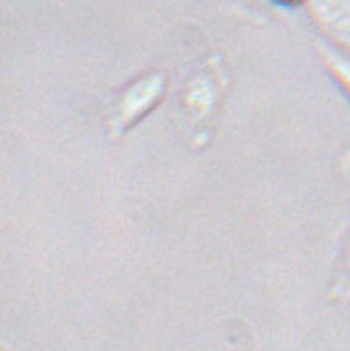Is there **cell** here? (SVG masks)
Wrapping results in <instances>:
<instances>
[{"label":"cell","mask_w":350,"mask_h":351,"mask_svg":"<svg viewBox=\"0 0 350 351\" xmlns=\"http://www.w3.org/2000/svg\"><path fill=\"white\" fill-rule=\"evenodd\" d=\"M271 2L281 7H298V5H306L307 0H271Z\"/></svg>","instance_id":"6"},{"label":"cell","mask_w":350,"mask_h":351,"mask_svg":"<svg viewBox=\"0 0 350 351\" xmlns=\"http://www.w3.org/2000/svg\"><path fill=\"white\" fill-rule=\"evenodd\" d=\"M344 271H345V282H347V287L350 289V239H349L347 249H345V259H344Z\"/></svg>","instance_id":"5"},{"label":"cell","mask_w":350,"mask_h":351,"mask_svg":"<svg viewBox=\"0 0 350 351\" xmlns=\"http://www.w3.org/2000/svg\"><path fill=\"white\" fill-rule=\"evenodd\" d=\"M167 76L164 71L144 73L129 83L113 101L108 116V130L113 137H121L126 130L144 119L164 99Z\"/></svg>","instance_id":"1"},{"label":"cell","mask_w":350,"mask_h":351,"mask_svg":"<svg viewBox=\"0 0 350 351\" xmlns=\"http://www.w3.org/2000/svg\"><path fill=\"white\" fill-rule=\"evenodd\" d=\"M316 50L327 75L350 101V53L332 47L323 38L317 42Z\"/></svg>","instance_id":"4"},{"label":"cell","mask_w":350,"mask_h":351,"mask_svg":"<svg viewBox=\"0 0 350 351\" xmlns=\"http://www.w3.org/2000/svg\"><path fill=\"white\" fill-rule=\"evenodd\" d=\"M217 63L205 66L194 75L185 84L184 111L187 119L194 124H202L210 119L222 93V77Z\"/></svg>","instance_id":"3"},{"label":"cell","mask_w":350,"mask_h":351,"mask_svg":"<svg viewBox=\"0 0 350 351\" xmlns=\"http://www.w3.org/2000/svg\"><path fill=\"white\" fill-rule=\"evenodd\" d=\"M306 9L323 40L350 53V0H307Z\"/></svg>","instance_id":"2"}]
</instances>
